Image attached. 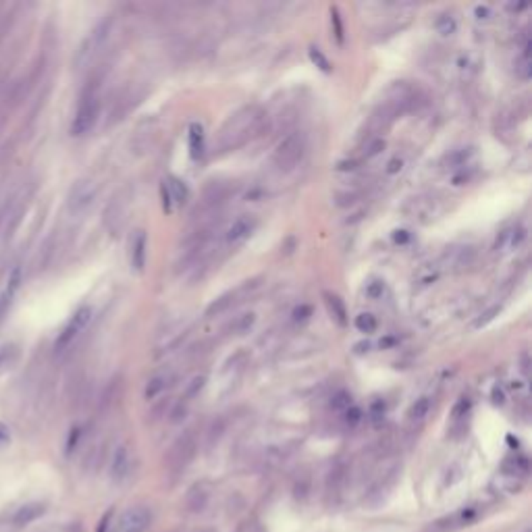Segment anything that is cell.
<instances>
[{
  "instance_id": "33",
  "label": "cell",
  "mask_w": 532,
  "mask_h": 532,
  "mask_svg": "<svg viewBox=\"0 0 532 532\" xmlns=\"http://www.w3.org/2000/svg\"><path fill=\"white\" fill-rule=\"evenodd\" d=\"M331 408L337 411H345L347 408H352V395L347 391H339L333 395L331 399Z\"/></svg>"
},
{
  "instance_id": "8",
  "label": "cell",
  "mask_w": 532,
  "mask_h": 532,
  "mask_svg": "<svg viewBox=\"0 0 532 532\" xmlns=\"http://www.w3.org/2000/svg\"><path fill=\"white\" fill-rule=\"evenodd\" d=\"M195 436L192 433H185L181 435L173 447L169 449V456H167V461H169L170 470H183L190 461L194 460L195 456Z\"/></svg>"
},
{
  "instance_id": "5",
  "label": "cell",
  "mask_w": 532,
  "mask_h": 532,
  "mask_svg": "<svg viewBox=\"0 0 532 532\" xmlns=\"http://www.w3.org/2000/svg\"><path fill=\"white\" fill-rule=\"evenodd\" d=\"M98 198V183L94 179H79L75 181L69 192V198H67V206H69V213L79 217V215H86Z\"/></svg>"
},
{
  "instance_id": "45",
  "label": "cell",
  "mask_w": 532,
  "mask_h": 532,
  "mask_svg": "<svg viewBox=\"0 0 532 532\" xmlns=\"http://www.w3.org/2000/svg\"><path fill=\"white\" fill-rule=\"evenodd\" d=\"M393 237H395V242L397 243H406L410 240V233H408V231H395Z\"/></svg>"
},
{
  "instance_id": "1",
  "label": "cell",
  "mask_w": 532,
  "mask_h": 532,
  "mask_svg": "<svg viewBox=\"0 0 532 532\" xmlns=\"http://www.w3.org/2000/svg\"><path fill=\"white\" fill-rule=\"evenodd\" d=\"M268 129V115L258 106H243L235 115H231L227 123L220 127L217 138V148L220 152L235 150L247 144L254 138L265 135Z\"/></svg>"
},
{
  "instance_id": "31",
  "label": "cell",
  "mask_w": 532,
  "mask_h": 532,
  "mask_svg": "<svg viewBox=\"0 0 532 532\" xmlns=\"http://www.w3.org/2000/svg\"><path fill=\"white\" fill-rule=\"evenodd\" d=\"M360 198H362V192H360V190L339 192V194L335 195V204H337L339 208H347V206H354Z\"/></svg>"
},
{
  "instance_id": "36",
  "label": "cell",
  "mask_w": 532,
  "mask_h": 532,
  "mask_svg": "<svg viewBox=\"0 0 532 532\" xmlns=\"http://www.w3.org/2000/svg\"><path fill=\"white\" fill-rule=\"evenodd\" d=\"M404 167H406V158L397 154V156H393V158L387 163L385 173H387V175H397V173H401V170H404Z\"/></svg>"
},
{
  "instance_id": "6",
  "label": "cell",
  "mask_w": 532,
  "mask_h": 532,
  "mask_svg": "<svg viewBox=\"0 0 532 532\" xmlns=\"http://www.w3.org/2000/svg\"><path fill=\"white\" fill-rule=\"evenodd\" d=\"M92 308L90 306H81L79 310H75V314L69 318V322L65 324V329L58 333V337H56V343H54V349H56V354H63L69 345H71L75 339L79 337L83 331H86V327L92 322Z\"/></svg>"
},
{
  "instance_id": "35",
  "label": "cell",
  "mask_w": 532,
  "mask_h": 532,
  "mask_svg": "<svg viewBox=\"0 0 532 532\" xmlns=\"http://www.w3.org/2000/svg\"><path fill=\"white\" fill-rule=\"evenodd\" d=\"M13 358H15V345H2L0 347V372L13 362Z\"/></svg>"
},
{
  "instance_id": "9",
  "label": "cell",
  "mask_w": 532,
  "mask_h": 532,
  "mask_svg": "<svg viewBox=\"0 0 532 532\" xmlns=\"http://www.w3.org/2000/svg\"><path fill=\"white\" fill-rule=\"evenodd\" d=\"M258 283L256 281H245L243 283L242 287H237V290H233V291H227L225 295H220V297H217L208 308H206V316L208 318H215V316H220V314H225V312H229L237 302H242V297L245 295V293H250V291L254 290Z\"/></svg>"
},
{
  "instance_id": "30",
  "label": "cell",
  "mask_w": 532,
  "mask_h": 532,
  "mask_svg": "<svg viewBox=\"0 0 532 532\" xmlns=\"http://www.w3.org/2000/svg\"><path fill=\"white\" fill-rule=\"evenodd\" d=\"M204 385H206V374H195L194 379L183 389V399L185 401L194 399L195 395H200V391L204 389Z\"/></svg>"
},
{
  "instance_id": "46",
  "label": "cell",
  "mask_w": 532,
  "mask_h": 532,
  "mask_svg": "<svg viewBox=\"0 0 532 532\" xmlns=\"http://www.w3.org/2000/svg\"><path fill=\"white\" fill-rule=\"evenodd\" d=\"M474 13H476V17H479V19H486V15L491 13V9H488V6H476V9H474Z\"/></svg>"
},
{
  "instance_id": "39",
  "label": "cell",
  "mask_w": 532,
  "mask_h": 532,
  "mask_svg": "<svg viewBox=\"0 0 532 532\" xmlns=\"http://www.w3.org/2000/svg\"><path fill=\"white\" fill-rule=\"evenodd\" d=\"M383 293H385V283H383V281H372V283H368V287H366V295L372 297V300H379Z\"/></svg>"
},
{
  "instance_id": "15",
  "label": "cell",
  "mask_w": 532,
  "mask_h": 532,
  "mask_svg": "<svg viewBox=\"0 0 532 532\" xmlns=\"http://www.w3.org/2000/svg\"><path fill=\"white\" fill-rule=\"evenodd\" d=\"M129 472H131V451L127 445H119L111 461V476L115 483H123L129 476Z\"/></svg>"
},
{
  "instance_id": "41",
  "label": "cell",
  "mask_w": 532,
  "mask_h": 532,
  "mask_svg": "<svg viewBox=\"0 0 532 532\" xmlns=\"http://www.w3.org/2000/svg\"><path fill=\"white\" fill-rule=\"evenodd\" d=\"M331 17H333V25H335V36H337L339 42H343V25H341V19H339L337 9L331 11Z\"/></svg>"
},
{
  "instance_id": "3",
  "label": "cell",
  "mask_w": 532,
  "mask_h": 532,
  "mask_svg": "<svg viewBox=\"0 0 532 532\" xmlns=\"http://www.w3.org/2000/svg\"><path fill=\"white\" fill-rule=\"evenodd\" d=\"M113 29H115V19L113 17H104L102 21H98L94 25V29L83 38V42L77 48V54H75V67L77 69L88 67L94 61V56H96L98 52L106 46Z\"/></svg>"
},
{
  "instance_id": "21",
  "label": "cell",
  "mask_w": 532,
  "mask_h": 532,
  "mask_svg": "<svg viewBox=\"0 0 532 532\" xmlns=\"http://www.w3.org/2000/svg\"><path fill=\"white\" fill-rule=\"evenodd\" d=\"M443 275V270H441V266L439 262H431V265H424L418 268V272L414 275V285L418 287V290H422V287H429V285H433L439 281V277Z\"/></svg>"
},
{
  "instance_id": "18",
  "label": "cell",
  "mask_w": 532,
  "mask_h": 532,
  "mask_svg": "<svg viewBox=\"0 0 532 532\" xmlns=\"http://www.w3.org/2000/svg\"><path fill=\"white\" fill-rule=\"evenodd\" d=\"M138 94H135V90L133 88H127V90H123L119 98H117V102H115V106H113V113H111V123H117L121 121L123 117L140 102L138 100Z\"/></svg>"
},
{
  "instance_id": "32",
  "label": "cell",
  "mask_w": 532,
  "mask_h": 532,
  "mask_svg": "<svg viewBox=\"0 0 532 532\" xmlns=\"http://www.w3.org/2000/svg\"><path fill=\"white\" fill-rule=\"evenodd\" d=\"M310 61L314 63V65L318 67V69H320V71L331 73V69H333V67H331V63H329V58L324 56V52H322L320 48H316V46H312V48H310Z\"/></svg>"
},
{
  "instance_id": "17",
  "label": "cell",
  "mask_w": 532,
  "mask_h": 532,
  "mask_svg": "<svg viewBox=\"0 0 532 532\" xmlns=\"http://www.w3.org/2000/svg\"><path fill=\"white\" fill-rule=\"evenodd\" d=\"M131 266L135 270H144L145 258H148V235L145 231H135V235L131 237Z\"/></svg>"
},
{
  "instance_id": "40",
  "label": "cell",
  "mask_w": 532,
  "mask_h": 532,
  "mask_svg": "<svg viewBox=\"0 0 532 532\" xmlns=\"http://www.w3.org/2000/svg\"><path fill=\"white\" fill-rule=\"evenodd\" d=\"M468 410H470V399H468V397H461L460 401L456 404V408H454V418L458 420L461 416H466Z\"/></svg>"
},
{
  "instance_id": "38",
  "label": "cell",
  "mask_w": 532,
  "mask_h": 532,
  "mask_svg": "<svg viewBox=\"0 0 532 532\" xmlns=\"http://www.w3.org/2000/svg\"><path fill=\"white\" fill-rule=\"evenodd\" d=\"M499 310H501V306H493V308H488L484 314H481V318H476V322H474V329H481V327H484L486 322H491L495 316L499 314Z\"/></svg>"
},
{
  "instance_id": "24",
  "label": "cell",
  "mask_w": 532,
  "mask_h": 532,
  "mask_svg": "<svg viewBox=\"0 0 532 532\" xmlns=\"http://www.w3.org/2000/svg\"><path fill=\"white\" fill-rule=\"evenodd\" d=\"M254 322H256V314H254V312H243V314L235 316V318L227 324V333H229V335H243L245 331L252 329Z\"/></svg>"
},
{
  "instance_id": "20",
  "label": "cell",
  "mask_w": 532,
  "mask_h": 532,
  "mask_svg": "<svg viewBox=\"0 0 532 532\" xmlns=\"http://www.w3.org/2000/svg\"><path fill=\"white\" fill-rule=\"evenodd\" d=\"M173 381H175V374H173V372H158V374H154V377L148 381V385H145V399L158 397L163 391H167V389L173 385Z\"/></svg>"
},
{
  "instance_id": "34",
  "label": "cell",
  "mask_w": 532,
  "mask_h": 532,
  "mask_svg": "<svg viewBox=\"0 0 532 532\" xmlns=\"http://www.w3.org/2000/svg\"><path fill=\"white\" fill-rule=\"evenodd\" d=\"M435 25H436V29H439L441 34H445V36L454 34V31H456V27H458L456 19H454L451 15H441V17L436 19Z\"/></svg>"
},
{
  "instance_id": "44",
  "label": "cell",
  "mask_w": 532,
  "mask_h": 532,
  "mask_svg": "<svg viewBox=\"0 0 532 532\" xmlns=\"http://www.w3.org/2000/svg\"><path fill=\"white\" fill-rule=\"evenodd\" d=\"M11 441V431L4 422H0V443H9Z\"/></svg>"
},
{
  "instance_id": "2",
  "label": "cell",
  "mask_w": 532,
  "mask_h": 532,
  "mask_svg": "<svg viewBox=\"0 0 532 532\" xmlns=\"http://www.w3.org/2000/svg\"><path fill=\"white\" fill-rule=\"evenodd\" d=\"M100 77L90 79L86 83V88L81 90V96L77 102V111L71 123V135L81 138L88 135L94 127H96L98 117H100Z\"/></svg>"
},
{
  "instance_id": "14",
  "label": "cell",
  "mask_w": 532,
  "mask_h": 532,
  "mask_svg": "<svg viewBox=\"0 0 532 532\" xmlns=\"http://www.w3.org/2000/svg\"><path fill=\"white\" fill-rule=\"evenodd\" d=\"M163 195H165V208L170 213L173 204H183L190 198V190L179 177H167L163 185Z\"/></svg>"
},
{
  "instance_id": "48",
  "label": "cell",
  "mask_w": 532,
  "mask_h": 532,
  "mask_svg": "<svg viewBox=\"0 0 532 532\" xmlns=\"http://www.w3.org/2000/svg\"><path fill=\"white\" fill-rule=\"evenodd\" d=\"M493 401L495 404H503V393H501L499 387H495V391H493Z\"/></svg>"
},
{
  "instance_id": "22",
  "label": "cell",
  "mask_w": 532,
  "mask_h": 532,
  "mask_svg": "<svg viewBox=\"0 0 532 532\" xmlns=\"http://www.w3.org/2000/svg\"><path fill=\"white\" fill-rule=\"evenodd\" d=\"M322 297H324V304H327L331 316L337 320V324L345 327V324H347V308H345L343 300L339 297L337 293H333V291H324Z\"/></svg>"
},
{
  "instance_id": "11",
  "label": "cell",
  "mask_w": 532,
  "mask_h": 532,
  "mask_svg": "<svg viewBox=\"0 0 532 532\" xmlns=\"http://www.w3.org/2000/svg\"><path fill=\"white\" fill-rule=\"evenodd\" d=\"M256 227H258L256 217H252V215L237 217L227 227V231H225V243L227 245H240V243L245 242L256 231Z\"/></svg>"
},
{
  "instance_id": "27",
  "label": "cell",
  "mask_w": 532,
  "mask_h": 532,
  "mask_svg": "<svg viewBox=\"0 0 532 532\" xmlns=\"http://www.w3.org/2000/svg\"><path fill=\"white\" fill-rule=\"evenodd\" d=\"M481 56L476 54V52H464L460 54V58H458V69L461 73H466V75H474V73L479 71V67H481Z\"/></svg>"
},
{
  "instance_id": "4",
  "label": "cell",
  "mask_w": 532,
  "mask_h": 532,
  "mask_svg": "<svg viewBox=\"0 0 532 532\" xmlns=\"http://www.w3.org/2000/svg\"><path fill=\"white\" fill-rule=\"evenodd\" d=\"M304 152H306V135L302 131H291L275 148L272 163L281 170H291L304 158Z\"/></svg>"
},
{
  "instance_id": "28",
  "label": "cell",
  "mask_w": 532,
  "mask_h": 532,
  "mask_svg": "<svg viewBox=\"0 0 532 532\" xmlns=\"http://www.w3.org/2000/svg\"><path fill=\"white\" fill-rule=\"evenodd\" d=\"M383 150H385V140H383V138H379V135H370V138L366 140V144H364L362 156L366 158V160H370V158L379 156Z\"/></svg>"
},
{
  "instance_id": "7",
  "label": "cell",
  "mask_w": 532,
  "mask_h": 532,
  "mask_svg": "<svg viewBox=\"0 0 532 532\" xmlns=\"http://www.w3.org/2000/svg\"><path fill=\"white\" fill-rule=\"evenodd\" d=\"M474 260H476V250L472 245H454V247H447L436 262L441 266V270L460 272L474 265Z\"/></svg>"
},
{
  "instance_id": "23",
  "label": "cell",
  "mask_w": 532,
  "mask_h": 532,
  "mask_svg": "<svg viewBox=\"0 0 532 532\" xmlns=\"http://www.w3.org/2000/svg\"><path fill=\"white\" fill-rule=\"evenodd\" d=\"M188 140H190V154H192V158L198 160L204 154V129H202L200 123H192L190 125Z\"/></svg>"
},
{
  "instance_id": "26",
  "label": "cell",
  "mask_w": 532,
  "mask_h": 532,
  "mask_svg": "<svg viewBox=\"0 0 532 532\" xmlns=\"http://www.w3.org/2000/svg\"><path fill=\"white\" fill-rule=\"evenodd\" d=\"M431 408H433V401H431V397H420V399H416L414 404H411L410 411H408V420L410 422H422L429 414H431Z\"/></svg>"
},
{
  "instance_id": "10",
  "label": "cell",
  "mask_w": 532,
  "mask_h": 532,
  "mask_svg": "<svg viewBox=\"0 0 532 532\" xmlns=\"http://www.w3.org/2000/svg\"><path fill=\"white\" fill-rule=\"evenodd\" d=\"M150 520H152L150 511L142 506L129 508L121 513L115 532H145L150 526Z\"/></svg>"
},
{
  "instance_id": "43",
  "label": "cell",
  "mask_w": 532,
  "mask_h": 532,
  "mask_svg": "<svg viewBox=\"0 0 532 532\" xmlns=\"http://www.w3.org/2000/svg\"><path fill=\"white\" fill-rule=\"evenodd\" d=\"M310 312H312V308H310V306H300V308L293 312V316H295V320H306Z\"/></svg>"
},
{
  "instance_id": "47",
  "label": "cell",
  "mask_w": 532,
  "mask_h": 532,
  "mask_svg": "<svg viewBox=\"0 0 532 532\" xmlns=\"http://www.w3.org/2000/svg\"><path fill=\"white\" fill-rule=\"evenodd\" d=\"M77 439H79V429H73L71 439H69V445H67V449H69V451L73 449V445H77Z\"/></svg>"
},
{
  "instance_id": "42",
  "label": "cell",
  "mask_w": 532,
  "mask_h": 532,
  "mask_svg": "<svg viewBox=\"0 0 532 532\" xmlns=\"http://www.w3.org/2000/svg\"><path fill=\"white\" fill-rule=\"evenodd\" d=\"M360 167V160L352 158V160H341L337 165V170H356Z\"/></svg>"
},
{
  "instance_id": "37",
  "label": "cell",
  "mask_w": 532,
  "mask_h": 532,
  "mask_svg": "<svg viewBox=\"0 0 532 532\" xmlns=\"http://www.w3.org/2000/svg\"><path fill=\"white\" fill-rule=\"evenodd\" d=\"M343 420H345V424L356 426V424H360V420H362V411L352 406V408H347V410L343 411Z\"/></svg>"
},
{
  "instance_id": "49",
  "label": "cell",
  "mask_w": 532,
  "mask_h": 532,
  "mask_svg": "<svg viewBox=\"0 0 532 532\" xmlns=\"http://www.w3.org/2000/svg\"><path fill=\"white\" fill-rule=\"evenodd\" d=\"M522 372L528 374V354H522Z\"/></svg>"
},
{
  "instance_id": "13",
  "label": "cell",
  "mask_w": 532,
  "mask_h": 532,
  "mask_svg": "<svg viewBox=\"0 0 532 532\" xmlns=\"http://www.w3.org/2000/svg\"><path fill=\"white\" fill-rule=\"evenodd\" d=\"M435 206L436 202L433 195H416V198L408 200V204L404 206V215L408 218H414V220L426 222L435 215Z\"/></svg>"
},
{
  "instance_id": "16",
  "label": "cell",
  "mask_w": 532,
  "mask_h": 532,
  "mask_svg": "<svg viewBox=\"0 0 532 532\" xmlns=\"http://www.w3.org/2000/svg\"><path fill=\"white\" fill-rule=\"evenodd\" d=\"M21 287V268L19 266H15L11 272H9V279H6V283H4V287L0 291V314L13 304V300H15V295H17V291Z\"/></svg>"
},
{
  "instance_id": "12",
  "label": "cell",
  "mask_w": 532,
  "mask_h": 532,
  "mask_svg": "<svg viewBox=\"0 0 532 532\" xmlns=\"http://www.w3.org/2000/svg\"><path fill=\"white\" fill-rule=\"evenodd\" d=\"M524 240H526V229L522 225H509L497 235V240L493 243V250L499 254H508L511 250H518L524 243Z\"/></svg>"
},
{
  "instance_id": "29",
  "label": "cell",
  "mask_w": 532,
  "mask_h": 532,
  "mask_svg": "<svg viewBox=\"0 0 532 532\" xmlns=\"http://www.w3.org/2000/svg\"><path fill=\"white\" fill-rule=\"evenodd\" d=\"M354 324H356V329L360 333H374L377 327H379V320H377V316H372L370 312H362V314L356 316Z\"/></svg>"
},
{
  "instance_id": "19",
  "label": "cell",
  "mask_w": 532,
  "mask_h": 532,
  "mask_svg": "<svg viewBox=\"0 0 532 532\" xmlns=\"http://www.w3.org/2000/svg\"><path fill=\"white\" fill-rule=\"evenodd\" d=\"M46 511V506L44 503H25L21 508L15 511L13 516V524L15 526H27L31 522H36L38 518H42Z\"/></svg>"
},
{
  "instance_id": "25",
  "label": "cell",
  "mask_w": 532,
  "mask_h": 532,
  "mask_svg": "<svg viewBox=\"0 0 532 532\" xmlns=\"http://www.w3.org/2000/svg\"><path fill=\"white\" fill-rule=\"evenodd\" d=\"M470 156H472V148H456V150H451V152L445 156L443 165H445L447 169H464Z\"/></svg>"
}]
</instances>
